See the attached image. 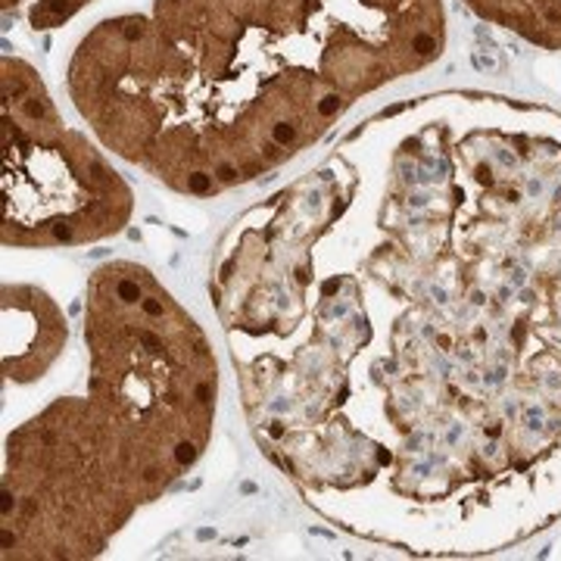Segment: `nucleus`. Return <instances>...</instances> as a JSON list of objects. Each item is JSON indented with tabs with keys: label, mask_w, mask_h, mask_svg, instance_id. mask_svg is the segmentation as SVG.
<instances>
[{
	"label": "nucleus",
	"mask_w": 561,
	"mask_h": 561,
	"mask_svg": "<svg viewBox=\"0 0 561 561\" xmlns=\"http://www.w3.org/2000/svg\"><path fill=\"white\" fill-rule=\"evenodd\" d=\"M209 302L253 443L319 518L409 556L561 522V113L437 91L225 225Z\"/></svg>",
	"instance_id": "f257e3e1"
},
{
	"label": "nucleus",
	"mask_w": 561,
	"mask_h": 561,
	"mask_svg": "<svg viewBox=\"0 0 561 561\" xmlns=\"http://www.w3.org/2000/svg\"><path fill=\"white\" fill-rule=\"evenodd\" d=\"M446 44L443 0H147L84 28L62 84L103 150L209 201L278 175Z\"/></svg>",
	"instance_id": "f03ea898"
},
{
	"label": "nucleus",
	"mask_w": 561,
	"mask_h": 561,
	"mask_svg": "<svg viewBox=\"0 0 561 561\" xmlns=\"http://www.w3.org/2000/svg\"><path fill=\"white\" fill-rule=\"evenodd\" d=\"M81 341V393L50 400L3 443V561L101 556L213 440L216 350L147 265L113 260L88 275Z\"/></svg>",
	"instance_id": "7ed1b4c3"
},
{
	"label": "nucleus",
	"mask_w": 561,
	"mask_h": 561,
	"mask_svg": "<svg viewBox=\"0 0 561 561\" xmlns=\"http://www.w3.org/2000/svg\"><path fill=\"white\" fill-rule=\"evenodd\" d=\"M3 247L69 250L106 241L135 216V191L84 131L62 119L38 69L3 54Z\"/></svg>",
	"instance_id": "20e7f679"
},
{
	"label": "nucleus",
	"mask_w": 561,
	"mask_h": 561,
	"mask_svg": "<svg viewBox=\"0 0 561 561\" xmlns=\"http://www.w3.org/2000/svg\"><path fill=\"white\" fill-rule=\"evenodd\" d=\"M69 346L62 306L41 284L3 280V381L13 387L41 381Z\"/></svg>",
	"instance_id": "39448f33"
},
{
	"label": "nucleus",
	"mask_w": 561,
	"mask_h": 561,
	"mask_svg": "<svg viewBox=\"0 0 561 561\" xmlns=\"http://www.w3.org/2000/svg\"><path fill=\"white\" fill-rule=\"evenodd\" d=\"M483 22L542 50H561V0H461Z\"/></svg>",
	"instance_id": "423d86ee"
},
{
	"label": "nucleus",
	"mask_w": 561,
	"mask_h": 561,
	"mask_svg": "<svg viewBox=\"0 0 561 561\" xmlns=\"http://www.w3.org/2000/svg\"><path fill=\"white\" fill-rule=\"evenodd\" d=\"M94 0H3V13L32 32H50L79 20Z\"/></svg>",
	"instance_id": "0eeeda50"
}]
</instances>
